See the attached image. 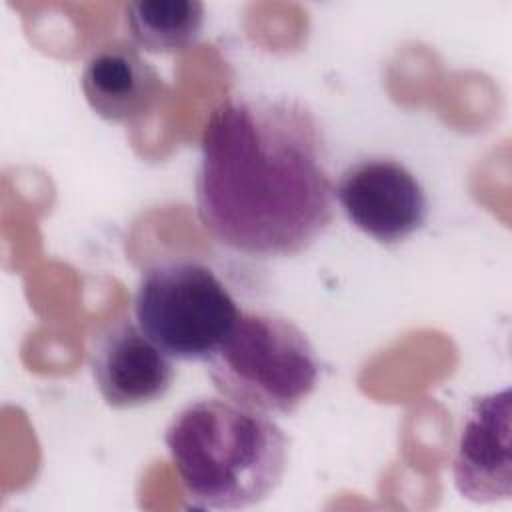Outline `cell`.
<instances>
[{"instance_id":"cell-1","label":"cell","mask_w":512,"mask_h":512,"mask_svg":"<svg viewBox=\"0 0 512 512\" xmlns=\"http://www.w3.org/2000/svg\"><path fill=\"white\" fill-rule=\"evenodd\" d=\"M200 150L198 218L228 250L256 260L290 258L332 224L326 138L304 102L230 98L212 110Z\"/></svg>"},{"instance_id":"cell-2","label":"cell","mask_w":512,"mask_h":512,"mask_svg":"<svg viewBox=\"0 0 512 512\" xmlns=\"http://www.w3.org/2000/svg\"><path fill=\"white\" fill-rule=\"evenodd\" d=\"M164 442L188 502L238 510L264 502L288 466V438L266 414L230 400L186 404Z\"/></svg>"},{"instance_id":"cell-3","label":"cell","mask_w":512,"mask_h":512,"mask_svg":"<svg viewBox=\"0 0 512 512\" xmlns=\"http://www.w3.org/2000/svg\"><path fill=\"white\" fill-rule=\"evenodd\" d=\"M206 364L222 396L262 414H292L316 390L320 376L310 338L270 312L242 310Z\"/></svg>"},{"instance_id":"cell-4","label":"cell","mask_w":512,"mask_h":512,"mask_svg":"<svg viewBox=\"0 0 512 512\" xmlns=\"http://www.w3.org/2000/svg\"><path fill=\"white\" fill-rule=\"evenodd\" d=\"M224 282L194 260H164L138 280L134 316L172 360L208 362L240 316Z\"/></svg>"},{"instance_id":"cell-5","label":"cell","mask_w":512,"mask_h":512,"mask_svg":"<svg viewBox=\"0 0 512 512\" xmlns=\"http://www.w3.org/2000/svg\"><path fill=\"white\" fill-rule=\"evenodd\" d=\"M346 218L380 244H400L428 218V196L400 160L368 156L350 164L334 186Z\"/></svg>"},{"instance_id":"cell-6","label":"cell","mask_w":512,"mask_h":512,"mask_svg":"<svg viewBox=\"0 0 512 512\" xmlns=\"http://www.w3.org/2000/svg\"><path fill=\"white\" fill-rule=\"evenodd\" d=\"M88 362L100 396L118 410L162 400L176 376L172 358L130 318H114L92 336Z\"/></svg>"},{"instance_id":"cell-7","label":"cell","mask_w":512,"mask_h":512,"mask_svg":"<svg viewBox=\"0 0 512 512\" xmlns=\"http://www.w3.org/2000/svg\"><path fill=\"white\" fill-rule=\"evenodd\" d=\"M510 388L472 398L456 444L452 478L470 502L492 504L512 496Z\"/></svg>"},{"instance_id":"cell-8","label":"cell","mask_w":512,"mask_h":512,"mask_svg":"<svg viewBox=\"0 0 512 512\" xmlns=\"http://www.w3.org/2000/svg\"><path fill=\"white\" fill-rule=\"evenodd\" d=\"M166 86L158 70L126 42L100 46L84 64L82 92L106 122L128 124L144 118Z\"/></svg>"},{"instance_id":"cell-9","label":"cell","mask_w":512,"mask_h":512,"mask_svg":"<svg viewBox=\"0 0 512 512\" xmlns=\"http://www.w3.org/2000/svg\"><path fill=\"white\" fill-rule=\"evenodd\" d=\"M132 42L152 54H170L194 44L204 26V4L198 0H138L124 4Z\"/></svg>"}]
</instances>
